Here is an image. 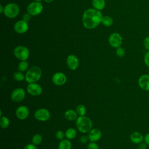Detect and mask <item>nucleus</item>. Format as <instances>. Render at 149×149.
Listing matches in <instances>:
<instances>
[{"label":"nucleus","mask_w":149,"mask_h":149,"mask_svg":"<svg viewBox=\"0 0 149 149\" xmlns=\"http://www.w3.org/2000/svg\"><path fill=\"white\" fill-rule=\"evenodd\" d=\"M102 18V15L100 10L94 8L88 9L83 13V24L87 29H93L101 23Z\"/></svg>","instance_id":"obj_1"},{"label":"nucleus","mask_w":149,"mask_h":149,"mask_svg":"<svg viewBox=\"0 0 149 149\" xmlns=\"http://www.w3.org/2000/svg\"><path fill=\"white\" fill-rule=\"evenodd\" d=\"M76 126L80 132L87 133L93 128V122L91 119L86 115L79 116L76 120Z\"/></svg>","instance_id":"obj_2"},{"label":"nucleus","mask_w":149,"mask_h":149,"mask_svg":"<svg viewBox=\"0 0 149 149\" xmlns=\"http://www.w3.org/2000/svg\"><path fill=\"white\" fill-rule=\"evenodd\" d=\"M42 71L40 67L33 66L29 68L25 74V80L28 83H37L41 79Z\"/></svg>","instance_id":"obj_3"},{"label":"nucleus","mask_w":149,"mask_h":149,"mask_svg":"<svg viewBox=\"0 0 149 149\" xmlns=\"http://www.w3.org/2000/svg\"><path fill=\"white\" fill-rule=\"evenodd\" d=\"M20 12L19 5L15 3H9L4 7L3 13L8 18L16 17Z\"/></svg>","instance_id":"obj_4"},{"label":"nucleus","mask_w":149,"mask_h":149,"mask_svg":"<svg viewBox=\"0 0 149 149\" xmlns=\"http://www.w3.org/2000/svg\"><path fill=\"white\" fill-rule=\"evenodd\" d=\"M13 54L17 59L20 61H27L30 55V51L27 47L19 45L15 48Z\"/></svg>","instance_id":"obj_5"},{"label":"nucleus","mask_w":149,"mask_h":149,"mask_svg":"<svg viewBox=\"0 0 149 149\" xmlns=\"http://www.w3.org/2000/svg\"><path fill=\"white\" fill-rule=\"evenodd\" d=\"M34 118L41 122H45L49 119L51 114L48 109L44 108H41L37 109L34 113Z\"/></svg>","instance_id":"obj_6"},{"label":"nucleus","mask_w":149,"mask_h":149,"mask_svg":"<svg viewBox=\"0 0 149 149\" xmlns=\"http://www.w3.org/2000/svg\"><path fill=\"white\" fill-rule=\"evenodd\" d=\"M43 9V6L41 2H33L30 3L27 8V12L31 16H36L40 14Z\"/></svg>","instance_id":"obj_7"},{"label":"nucleus","mask_w":149,"mask_h":149,"mask_svg":"<svg viewBox=\"0 0 149 149\" xmlns=\"http://www.w3.org/2000/svg\"><path fill=\"white\" fill-rule=\"evenodd\" d=\"M26 97V92L24 88L19 87L14 89L10 94V98L15 102H22Z\"/></svg>","instance_id":"obj_8"},{"label":"nucleus","mask_w":149,"mask_h":149,"mask_svg":"<svg viewBox=\"0 0 149 149\" xmlns=\"http://www.w3.org/2000/svg\"><path fill=\"white\" fill-rule=\"evenodd\" d=\"M27 93L32 96H39L42 93V87L37 83H29L27 86Z\"/></svg>","instance_id":"obj_9"},{"label":"nucleus","mask_w":149,"mask_h":149,"mask_svg":"<svg viewBox=\"0 0 149 149\" xmlns=\"http://www.w3.org/2000/svg\"><path fill=\"white\" fill-rule=\"evenodd\" d=\"M108 41L111 47L113 48H118L122 44L123 39L122 36L118 33H112L108 38Z\"/></svg>","instance_id":"obj_10"},{"label":"nucleus","mask_w":149,"mask_h":149,"mask_svg":"<svg viewBox=\"0 0 149 149\" xmlns=\"http://www.w3.org/2000/svg\"><path fill=\"white\" fill-rule=\"evenodd\" d=\"M66 81L67 77L66 74L61 72L55 73L52 76V81L55 85L57 86H60L65 84Z\"/></svg>","instance_id":"obj_11"},{"label":"nucleus","mask_w":149,"mask_h":149,"mask_svg":"<svg viewBox=\"0 0 149 149\" xmlns=\"http://www.w3.org/2000/svg\"><path fill=\"white\" fill-rule=\"evenodd\" d=\"M15 115L19 120H24L29 115V109L26 105L19 106L15 111Z\"/></svg>","instance_id":"obj_12"},{"label":"nucleus","mask_w":149,"mask_h":149,"mask_svg":"<svg viewBox=\"0 0 149 149\" xmlns=\"http://www.w3.org/2000/svg\"><path fill=\"white\" fill-rule=\"evenodd\" d=\"M66 64L69 69L75 70L79 68V60L76 55L71 54L68 55L66 58Z\"/></svg>","instance_id":"obj_13"},{"label":"nucleus","mask_w":149,"mask_h":149,"mask_svg":"<svg viewBox=\"0 0 149 149\" xmlns=\"http://www.w3.org/2000/svg\"><path fill=\"white\" fill-rule=\"evenodd\" d=\"M29 29L27 22L24 20H20L16 22L14 25V30L18 34H23L26 33Z\"/></svg>","instance_id":"obj_14"},{"label":"nucleus","mask_w":149,"mask_h":149,"mask_svg":"<svg viewBox=\"0 0 149 149\" xmlns=\"http://www.w3.org/2000/svg\"><path fill=\"white\" fill-rule=\"evenodd\" d=\"M138 85L140 88L146 91H149V74H144L138 79Z\"/></svg>","instance_id":"obj_15"},{"label":"nucleus","mask_w":149,"mask_h":149,"mask_svg":"<svg viewBox=\"0 0 149 149\" xmlns=\"http://www.w3.org/2000/svg\"><path fill=\"white\" fill-rule=\"evenodd\" d=\"M88 137L90 141L96 142L100 140L102 137V132L98 128H92L88 133Z\"/></svg>","instance_id":"obj_16"},{"label":"nucleus","mask_w":149,"mask_h":149,"mask_svg":"<svg viewBox=\"0 0 149 149\" xmlns=\"http://www.w3.org/2000/svg\"><path fill=\"white\" fill-rule=\"evenodd\" d=\"M131 142L135 144H139L144 140V136L139 132H133L130 135Z\"/></svg>","instance_id":"obj_17"},{"label":"nucleus","mask_w":149,"mask_h":149,"mask_svg":"<svg viewBox=\"0 0 149 149\" xmlns=\"http://www.w3.org/2000/svg\"><path fill=\"white\" fill-rule=\"evenodd\" d=\"M64 116L65 118L69 121L76 120L79 116L76 110L74 111V109H67L64 113Z\"/></svg>","instance_id":"obj_18"},{"label":"nucleus","mask_w":149,"mask_h":149,"mask_svg":"<svg viewBox=\"0 0 149 149\" xmlns=\"http://www.w3.org/2000/svg\"><path fill=\"white\" fill-rule=\"evenodd\" d=\"M72 144L70 140L67 139H64L60 141L58 144V149H71Z\"/></svg>","instance_id":"obj_19"},{"label":"nucleus","mask_w":149,"mask_h":149,"mask_svg":"<svg viewBox=\"0 0 149 149\" xmlns=\"http://www.w3.org/2000/svg\"><path fill=\"white\" fill-rule=\"evenodd\" d=\"M65 134V137L67 139H69L70 140L74 139L76 137L77 135V132L74 128L69 127L66 130Z\"/></svg>","instance_id":"obj_20"},{"label":"nucleus","mask_w":149,"mask_h":149,"mask_svg":"<svg viewBox=\"0 0 149 149\" xmlns=\"http://www.w3.org/2000/svg\"><path fill=\"white\" fill-rule=\"evenodd\" d=\"M92 5L94 9L101 10L104 8L105 1V0H92Z\"/></svg>","instance_id":"obj_21"},{"label":"nucleus","mask_w":149,"mask_h":149,"mask_svg":"<svg viewBox=\"0 0 149 149\" xmlns=\"http://www.w3.org/2000/svg\"><path fill=\"white\" fill-rule=\"evenodd\" d=\"M17 69L21 72H27L29 69V63L27 61H21L17 65Z\"/></svg>","instance_id":"obj_22"},{"label":"nucleus","mask_w":149,"mask_h":149,"mask_svg":"<svg viewBox=\"0 0 149 149\" xmlns=\"http://www.w3.org/2000/svg\"><path fill=\"white\" fill-rule=\"evenodd\" d=\"M42 141V136L39 134L37 133L33 135L31 138V143L36 146L40 145Z\"/></svg>","instance_id":"obj_23"},{"label":"nucleus","mask_w":149,"mask_h":149,"mask_svg":"<svg viewBox=\"0 0 149 149\" xmlns=\"http://www.w3.org/2000/svg\"><path fill=\"white\" fill-rule=\"evenodd\" d=\"M113 20L112 18L109 16H102V20H101V23L107 27L111 26L113 24Z\"/></svg>","instance_id":"obj_24"},{"label":"nucleus","mask_w":149,"mask_h":149,"mask_svg":"<svg viewBox=\"0 0 149 149\" xmlns=\"http://www.w3.org/2000/svg\"><path fill=\"white\" fill-rule=\"evenodd\" d=\"M10 125L9 118L5 116H2L0 119V125L2 129H6Z\"/></svg>","instance_id":"obj_25"},{"label":"nucleus","mask_w":149,"mask_h":149,"mask_svg":"<svg viewBox=\"0 0 149 149\" xmlns=\"http://www.w3.org/2000/svg\"><path fill=\"white\" fill-rule=\"evenodd\" d=\"M76 111L78 116H84L86 113V107L83 104L78 105L76 108Z\"/></svg>","instance_id":"obj_26"},{"label":"nucleus","mask_w":149,"mask_h":149,"mask_svg":"<svg viewBox=\"0 0 149 149\" xmlns=\"http://www.w3.org/2000/svg\"><path fill=\"white\" fill-rule=\"evenodd\" d=\"M13 78L17 81H22L25 80V74L23 72L17 71L13 73Z\"/></svg>","instance_id":"obj_27"},{"label":"nucleus","mask_w":149,"mask_h":149,"mask_svg":"<svg viewBox=\"0 0 149 149\" xmlns=\"http://www.w3.org/2000/svg\"><path fill=\"white\" fill-rule=\"evenodd\" d=\"M116 55L118 57L122 58V57L125 56V49L122 47H119L116 48Z\"/></svg>","instance_id":"obj_28"},{"label":"nucleus","mask_w":149,"mask_h":149,"mask_svg":"<svg viewBox=\"0 0 149 149\" xmlns=\"http://www.w3.org/2000/svg\"><path fill=\"white\" fill-rule=\"evenodd\" d=\"M55 137L58 140H59L61 141L64 139V137H65V132L62 130H58L55 133Z\"/></svg>","instance_id":"obj_29"},{"label":"nucleus","mask_w":149,"mask_h":149,"mask_svg":"<svg viewBox=\"0 0 149 149\" xmlns=\"http://www.w3.org/2000/svg\"><path fill=\"white\" fill-rule=\"evenodd\" d=\"M87 149H100L99 146L96 142L90 141L87 144Z\"/></svg>","instance_id":"obj_30"},{"label":"nucleus","mask_w":149,"mask_h":149,"mask_svg":"<svg viewBox=\"0 0 149 149\" xmlns=\"http://www.w3.org/2000/svg\"><path fill=\"white\" fill-rule=\"evenodd\" d=\"M143 46L146 49L149 51V36H147L144 38L143 40Z\"/></svg>","instance_id":"obj_31"},{"label":"nucleus","mask_w":149,"mask_h":149,"mask_svg":"<svg viewBox=\"0 0 149 149\" xmlns=\"http://www.w3.org/2000/svg\"><path fill=\"white\" fill-rule=\"evenodd\" d=\"M144 62L145 65L149 68V51H148L144 55Z\"/></svg>","instance_id":"obj_32"},{"label":"nucleus","mask_w":149,"mask_h":149,"mask_svg":"<svg viewBox=\"0 0 149 149\" xmlns=\"http://www.w3.org/2000/svg\"><path fill=\"white\" fill-rule=\"evenodd\" d=\"M80 142L82 144H86L88 142V141L89 140V139H88V136H86V135H84V136H81L80 138Z\"/></svg>","instance_id":"obj_33"},{"label":"nucleus","mask_w":149,"mask_h":149,"mask_svg":"<svg viewBox=\"0 0 149 149\" xmlns=\"http://www.w3.org/2000/svg\"><path fill=\"white\" fill-rule=\"evenodd\" d=\"M23 149H37V147L36 145H34V144H33L32 143H29L27 144H26Z\"/></svg>","instance_id":"obj_34"},{"label":"nucleus","mask_w":149,"mask_h":149,"mask_svg":"<svg viewBox=\"0 0 149 149\" xmlns=\"http://www.w3.org/2000/svg\"><path fill=\"white\" fill-rule=\"evenodd\" d=\"M147 144L145 142H141L138 144L137 149H147Z\"/></svg>","instance_id":"obj_35"},{"label":"nucleus","mask_w":149,"mask_h":149,"mask_svg":"<svg viewBox=\"0 0 149 149\" xmlns=\"http://www.w3.org/2000/svg\"><path fill=\"white\" fill-rule=\"evenodd\" d=\"M31 15L29 14V13H24L23 15V20L26 21V22H28L29 20H30L31 19Z\"/></svg>","instance_id":"obj_36"},{"label":"nucleus","mask_w":149,"mask_h":149,"mask_svg":"<svg viewBox=\"0 0 149 149\" xmlns=\"http://www.w3.org/2000/svg\"><path fill=\"white\" fill-rule=\"evenodd\" d=\"M144 141L147 144V146H149V133H148L144 135Z\"/></svg>","instance_id":"obj_37"},{"label":"nucleus","mask_w":149,"mask_h":149,"mask_svg":"<svg viewBox=\"0 0 149 149\" xmlns=\"http://www.w3.org/2000/svg\"><path fill=\"white\" fill-rule=\"evenodd\" d=\"M0 7H1V9H0V12H1V13H2V12H3V10H4V8H3V6H2V4H1V5H0Z\"/></svg>","instance_id":"obj_38"},{"label":"nucleus","mask_w":149,"mask_h":149,"mask_svg":"<svg viewBox=\"0 0 149 149\" xmlns=\"http://www.w3.org/2000/svg\"><path fill=\"white\" fill-rule=\"evenodd\" d=\"M44 1L47 3H50V2H52V1H54V0H44Z\"/></svg>","instance_id":"obj_39"},{"label":"nucleus","mask_w":149,"mask_h":149,"mask_svg":"<svg viewBox=\"0 0 149 149\" xmlns=\"http://www.w3.org/2000/svg\"><path fill=\"white\" fill-rule=\"evenodd\" d=\"M33 1L35 2H41V0H33Z\"/></svg>","instance_id":"obj_40"}]
</instances>
